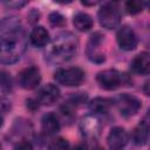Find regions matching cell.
Here are the masks:
<instances>
[{
    "label": "cell",
    "mask_w": 150,
    "mask_h": 150,
    "mask_svg": "<svg viewBox=\"0 0 150 150\" xmlns=\"http://www.w3.org/2000/svg\"><path fill=\"white\" fill-rule=\"evenodd\" d=\"M86 74L80 67L59 68L54 73V79L59 84L64 87H77L84 81Z\"/></svg>",
    "instance_id": "3957f363"
},
{
    "label": "cell",
    "mask_w": 150,
    "mask_h": 150,
    "mask_svg": "<svg viewBox=\"0 0 150 150\" xmlns=\"http://www.w3.org/2000/svg\"><path fill=\"white\" fill-rule=\"evenodd\" d=\"M148 86H149V82H145V87H144V91H145V95H149V90H148Z\"/></svg>",
    "instance_id": "f1b7e54d"
},
{
    "label": "cell",
    "mask_w": 150,
    "mask_h": 150,
    "mask_svg": "<svg viewBox=\"0 0 150 150\" xmlns=\"http://www.w3.org/2000/svg\"><path fill=\"white\" fill-rule=\"evenodd\" d=\"M73 0H54V2L56 4H60V5H67V4H70Z\"/></svg>",
    "instance_id": "83f0119b"
},
{
    "label": "cell",
    "mask_w": 150,
    "mask_h": 150,
    "mask_svg": "<svg viewBox=\"0 0 150 150\" xmlns=\"http://www.w3.org/2000/svg\"><path fill=\"white\" fill-rule=\"evenodd\" d=\"M27 48V38L22 29H16L0 39V63L12 64L20 60Z\"/></svg>",
    "instance_id": "7a4b0ae2"
},
{
    "label": "cell",
    "mask_w": 150,
    "mask_h": 150,
    "mask_svg": "<svg viewBox=\"0 0 150 150\" xmlns=\"http://www.w3.org/2000/svg\"><path fill=\"white\" fill-rule=\"evenodd\" d=\"M39 18H40V13H39L36 9L30 11L29 14H28V19H29V22H30V23H35V22L39 20Z\"/></svg>",
    "instance_id": "d4e9b609"
},
{
    "label": "cell",
    "mask_w": 150,
    "mask_h": 150,
    "mask_svg": "<svg viewBox=\"0 0 150 150\" xmlns=\"http://www.w3.org/2000/svg\"><path fill=\"white\" fill-rule=\"evenodd\" d=\"M2 124H4V118H2V116L0 115V128L2 127Z\"/></svg>",
    "instance_id": "f546056e"
},
{
    "label": "cell",
    "mask_w": 150,
    "mask_h": 150,
    "mask_svg": "<svg viewBox=\"0 0 150 150\" xmlns=\"http://www.w3.org/2000/svg\"><path fill=\"white\" fill-rule=\"evenodd\" d=\"M20 28V21L18 18H5L0 21V36H5Z\"/></svg>",
    "instance_id": "d6986e66"
},
{
    "label": "cell",
    "mask_w": 150,
    "mask_h": 150,
    "mask_svg": "<svg viewBox=\"0 0 150 150\" xmlns=\"http://www.w3.org/2000/svg\"><path fill=\"white\" fill-rule=\"evenodd\" d=\"M100 0H81V4L86 7H93L95 6Z\"/></svg>",
    "instance_id": "4316f807"
},
{
    "label": "cell",
    "mask_w": 150,
    "mask_h": 150,
    "mask_svg": "<svg viewBox=\"0 0 150 150\" xmlns=\"http://www.w3.org/2000/svg\"><path fill=\"white\" fill-rule=\"evenodd\" d=\"M18 82L20 87L27 90L35 89L41 82V74L36 67H27L22 69L18 75Z\"/></svg>",
    "instance_id": "ba28073f"
},
{
    "label": "cell",
    "mask_w": 150,
    "mask_h": 150,
    "mask_svg": "<svg viewBox=\"0 0 150 150\" xmlns=\"http://www.w3.org/2000/svg\"><path fill=\"white\" fill-rule=\"evenodd\" d=\"M103 36L100 33H95L90 36V41L88 43V48H87V54L90 61L96 62V63H101L104 61V54L100 52L98 46L102 42Z\"/></svg>",
    "instance_id": "7c38bea8"
},
{
    "label": "cell",
    "mask_w": 150,
    "mask_h": 150,
    "mask_svg": "<svg viewBox=\"0 0 150 150\" xmlns=\"http://www.w3.org/2000/svg\"><path fill=\"white\" fill-rule=\"evenodd\" d=\"M146 2L144 0H127L125 1V9L129 14L135 15L141 13L144 7H145Z\"/></svg>",
    "instance_id": "ffe728a7"
},
{
    "label": "cell",
    "mask_w": 150,
    "mask_h": 150,
    "mask_svg": "<svg viewBox=\"0 0 150 150\" xmlns=\"http://www.w3.org/2000/svg\"><path fill=\"white\" fill-rule=\"evenodd\" d=\"M149 138V116L145 115L144 118L139 122V124L132 130L131 139L137 145H143L148 142Z\"/></svg>",
    "instance_id": "5bb4252c"
},
{
    "label": "cell",
    "mask_w": 150,
    "mask_h": 150,
    "mask_svg": "<svg viewBox=\"0 0 150 150\" xmlns=\"http://www.w3.org/2000/svg\"><path fill=\"white\" fill-rule=\"evenodd\" d=\"M15 148H16V149H32L33 145H32L28 141H21L20 143H18V144L15 145Z\"/></svg>",
    "instance_id": "484cf974"
},
{
    "label": "cell",
    "mask_w": 150,
    "mask_h": 150,
    "mask_svg": "<svg viewBox=\"0 0 150 150\" xmlns=\"http://www.w3.org/2000/svg\"><path fill=\"white\" fill-rule=\"evenodd\" d=\"M29 41L35 47H46L49 42V33L42 26H35L29 34Z\"/></svg>",
    "instance_id": "2e32d148"
},
{
    "label": "cell",
    "mask_w": 150,
    "mask_h": 150,
    "mask_svg": "<svg viewBox=\"0 0 150 150\" xmlns=\"http://www.w3.org/2000/svg\"><path fill=\"white\" fill-rule=\"evenodd\" d=\"M130 67H131L132 71H135L136 74L148 75L150 71V55H149V53L143 52V53L136 55L132 59Z\"/></svg>",
    "instance_id": "9a60e30c"
},
{
    "label": "cell",
    "mask_w": 150,
    "mask_h": 150,
    "mask_svg": "<svg viewBox=\"0 0 150 150\" xmlns=\"http://www.w3.org/2000/svg\"><path fill=\"white\" fill-rule=\"evenodd\" d=\"M61 123L59 117L54 112H47L41 120V130L47 136H53L59 132Z\"/></svg>",
    "instance_id": "4fadbf2b"
},
{
    "label": "cell",
    "mask_w": 150,
    "mask_h": 150,
    "mask_svg": "<svg viewBox=\"0 0 150 150\" xmlns=\"http://www.w3.org/2000/svg\"><path fill=\"white\" fill-rule=\"evenodd\" d=\"M115 103L120 114L123 117H130L136 115L141 108V101L136 96L127 93L118 95L115 100Z\"/></svg>",
    "instance_id": "52a82bcc"
},
{
    "label": "cell",
    "mask_w": 150,
    "mask_h": 150,
    "mask_svg": "<svg viewBox=\"0 0 150 150\" xmlns=\"http://www.w3.org/2000/svg\"><path fill=\"white\" fill-rule=\"evenodd\" d=\"M97 18L100 25L107 29L117 28L121 22V13L118 8L111 4H107L102 6L97 13Z\"/></svg>",
    "instance_id": "5b68a950"
},
{
    "label": "cell",
    "mask_w": 150,
    "mask_h": 150,
    "mask_svg": "<svg viewBox=\"0 0 150 150\" xmlns=\"http://www.w3.org/2000/svg\"><path fill=\"white\" fill-rule=\"evenodd\" d=\"M79 41L71 32H61L48 42L45 57L52 64H61L69 61L77 52Z\"/></svg>",
    "instance_id": "6da1fadb"
},
{
    "label": "cell",
    "mask_w": 150,
    "mask_h": 150,
    "mask_svg": "<svg viewBox=\"0 0 150 150\" xmlns=\"http://www.w3.org/2000/svg\"><path fill=\"white\" fill-rule=\"evenodd\" d=\"M112 1H120V0H112Z\"/></svg>",
    "instance_id": "1f68e13d"
},
{
    "label": "cell",
    "mask_w": 150,
    "mask_h": 150,
    "mask_svg": "<svg viewBox=\"0 0 150 150\" xmlns=\"http://www.w3.org/2000/svg\"><path fill=\"white\" fill-rule=\"evenodd\" d=\"M128 141H129V134L122 127H115V128H112L110 130L108 137H107L108 145L111 149H121V148H124L127 145Z\"/></svg>",
    "instance_id": "8fae6325"
},
{
    "label": "cell",
    "mask_w": 150,
    "mask_h": 150,
    "mask_svg": "<svg viewBox=\"0 0 150 150\" xmlns=\"http://www.w3.org/2000/svg\"><path fill=\"white\" fill-rule=\"evenodd\" d=\"M0 148H1V145H0Z\"/></svg>",
    "instance_id": "836d02e7"
},
{
    "label": "cell",
    "mask_w": 150,
    "mask_h": 150,
    "mask_svg": "<svg viewBox=\"0 0 150 150\" xmlns=\"http://www.w3.org/2000/svg\"><path fill=\"white\" fill-rule=\"evenodd\" d=\"M124 74H121L116 69H105L100 71L96 76L98 86L105 90H115L124 83Z\"/></svg>",
    "instance_id": "8992f818"
},
{
    "label": "cell",
    "mask_w": 150,
    "mask_h": 150,
    "mask_svg": "<svg viewBox=\"0 0 150 150\" xmlns=\"http://www.w3.org/2000/svg\"><path fill=\"white\" fill-rule=\"evenodd\" d=\"M49 22L54 27H62L66 25V18L59 12H53L49 14Z\"/></svg>",
    "instance_id": "7402d4cb"
},
{
    "label": "cell",
    "mask_w": 150,
    "mask_h": 150,
    "mask_svg": "<svg viewBox=\"0 0 150 150\" xmlns=\"http://www.w3.org/2000/svg\"><path fill=\"white\" fill-rule=\"evenodd\" d=\"M111 100L104 97H95L89 102V108L93 114H107L111 107Z\"/></svg>",
    "instance_id": "ac0fdd59"
},
{
    "label": "cell",
    "mask_w": 150,
    "mask_h": 150,
    "mask_svg": "<svg viewBox=\"0 0 150 150\" xmlns=\"http://www.w3.org/2000/svg\"><path fill=\"white\" fill-rule=\"evenodd\" d=\"M116 40H117L120 48L127 52L134 50L138 43L137 35L135 34L132 28H130L129 26H122L118 28L116 33Z\"/></svg>",
    "instance_id": "9c48e42d"
},
{
    "label": "cell",
    "mask_w": 150,
    "mask_h": 150,
    "mask_svg": "<svg viewBox=\"0 0 150 150\" xmlns=\"http://www.w3.org/2000/svg\"><path fill=\"white\" fill-rule=\"evenodd\" d=\"M30 0H7L5 4H6V7L7 8H11V9H19L21 7H23L25 5H27Z\"/></svg>",
    "instance_id": "603a6c76"
},
{
    "label": "cell",
    "mask_w": 150,
    "mask_h": 150,
    "mask_svg": "<svg viewBox=\"0 0 150 150\" xmlns=\"http://www.w3.org/2000/svg\"><path fill=\"white\" fill-rule=\"evenodd\" d=\"M73 23H74V27L80 30V32H88L93 25H94V21L91 19V16L87 13H83V12H79L74 15L73 18Z\"/></svg>",
    "instance_id": "e0dca14e"
},
{
    "label": "cell",
    "mask_w": 150,
    "mask_h": 150,
    "mask_svg": "<svg viewBox=\"0 0 150 150\" xmlns=\"http://www.w3.org/2000/svg\"><path fill=\"white\" fill-rule=\"evenodd\" d=\"M60 98V89L53 83L41 87L36 94V101L42 105H52Z\"/></svg>",
    "instance_id": "30bf717a"
},
{
    "label": "cell",
    "mask_w": 150,
    "mask_h": 150,
    "mask_svg": "<svg viewBox=\"0 0 150 150\" xmlns=\"http://www.w3.org/2000/svg\"><path fill=\"white\" fill-rule=\"evenodd\" d=\"M79 128L83 138L88 141H96L101 134L102 123L96 114H88L81 118Z\"/></svg>",
    "instance_id": "277c9868"
},
{
    "label": "cell",
    "mask_w": 150,
    "mask_h": 150,
    "mask_svg": "<svg viewBox=\"0 0 150 150\" xmlns=\"http://www.w3.org/2000/svg\"><path fill=\"white\" fill-rule=\"evenodd\" d=\"M7 0H0V4H4V2H6Z\"/></svg>",
    "instance_id": "4dcf8cb0"
},
{
    "label": "cell",
    "mask_w": 150,
    "mask_h": 150,
    "mask_svg": "<svg viewBox=\"0 0 150 150\" xmlns=\"http://www.w3.org/2000/svg\"><path fill=\"white\" fill-rule=\"evenodd\" d=\"M144 1H145V2H146V1H148V0H144Z\"/></svg>",
    "instance_id": "d6a6232c"
},
{
    "label": "cell",
    "mask_w": 150,
    "mask_h": 150,
    "mask_svg": "<svg viewBox=\"0 0 150 150\" xmlns=\"http://www.w3.org/2000/svg\"><path fill=\"white\" fill-rule=\"evenodd\" d=\"M69 146V143L67 142V139H64V138H56V139H54V141H52V143H50V145H49V148L50 149H66V148H68Z\"/></svg>",
    "instance_id": "cb8c5ba5"
},
{
    "label": "cell",
    "mask_w": 150,
    "mask_h": 150,
    "mask_svg": "<svg viewBox=\"0 0 150 150\" xmlns=\"http://www.w3.org/2000/svg\"><path fill=\"white\" fill-rule=\"evenodd\" d=\"M13 87L12 77L7 71H0V88L4 91H11Z\"/></svg>",
    "instance_id": "44dd1931"
}]
</instances>
